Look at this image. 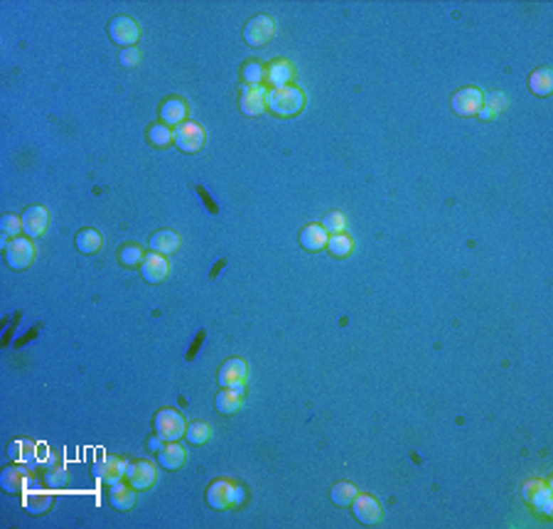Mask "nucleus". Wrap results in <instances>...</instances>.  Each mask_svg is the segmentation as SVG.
I'll list each match as a JSON object with an SVG mask.
<instances>
[{
    "label": "nucleus",
    "instance_id": "nucleus-25",
    "mask_svg": "<svg viewBox=\"0 0 553 529\" xmlns=\"http://www.w3.org/2000/svg\"><path fill=\"white\" fill-rule=\"evenodd\" d=\"M74 244H77V249L81 254H96L101 247H104V237H101L96 229H81L77 234V239H74Z\"/></svg>",
    "mask_w": 553,
    "mask_h": 529
},
{
    "label": "nucleus",
    "instance_id": "nucleus-35",
    "mask_svg": "<svg viewBox=\"0 0 553 529\" xmlns=\"http://www.w3.org/2000/svg\"><path fill=\"white\" fill-rule=\"evenodd\" d=\"M320 225L325 227V232L327 234H344L347 229V220L342 212H327V215L322 217V222Z\"/></svg>",
    "mask_w": 553,
    "mask_h": 529
},
{
    "label": "nucleus",
    "instance_id": "nucleus-14",
    "mask_svg": "<svg viewBox=\"0 0 553 529\" xmlns=\"http://www.w3.org/2000/svg\"><path fill=\"white\" fill-rule=\"evenodd\" d=\"M265 94L268 91L263 86H243L241 96H238V106L246 116H261L265 111Z\"/></svg>",
    "mask_w": 553,
    "mask_h": 529
},
{
    "label": "nucleus",
    "instance_id": "nucleus-3",
    "mask_svg": "<svg viewBox=\"0 0 553 529\" xmlns=\"http://www.w3.org/2000/svg\"><path fill=\"white\" fill-rule=\"evenodd\" d=\"M241 488H236L229 480H214L207 488V503L211 510H229V507L241 503Z\"/></svg>",
    "mask_w": 553,
    "mask_h": 529
},
{
    "label": "nucleus",
    "instance_id": "nucleus-21",
    "mask_svg": "<svg viewBox=\"0 0 553 529\" xmlns=\"http://www.w3.org/2000/svg\"><path fill=\"white\" fill-rule=\"evenodd\" d=\"M108 500H111L113 510H118V512L131 510V507L135 505V488H133V485H126V483H116V485H111V493H108Z\"/></svg>",
    "mask_w": 553,
    "mask_h": 529
},
{
    "label": "nucleus",
    "instance_id": "nucleus-12",
    "mask_svg": "<svg viewBox=\"0 0 553 529\" xmlns=\"http://www.w3.org/2000/svg\"><path fill=\"white\" fill-rule=\"evenodd\" d=\"M47 225H50V212L45 205H32L23 212V232L30 239L42 237L47 232Z\"/></svg>",
    "mask_w": 553,
    "mask_h": 529
},
{
    "label": "nucleus",
    "instance_id": "nucleus-5",
    "mask_svg": "<svg viewBox=\"0 0 553 529\" xmlns=\"http://www.w3.org/2000/svg\"><path fill=\"white\" fill-rule=\"evenodd\" d=\"M5 261L15 271L30 269L32 261H35V244L30 242V237H18L13 242H8V247H5Z\"/></svg>",
    "mask_w": 553,
    "mask_h": 529
},
{
    "label": "nucleus",
    "instance_id": "nucleus-11",
    "mask_svg": "<svg viewBox=\"0 0 553 529\" xmlns=\"http://www.w3.org/2000/svg\"><path fill=\"white\" fill-rule=\"evenodd\" d=\"M155 476H158L155 463L145 461V458H140V461H131L126 468V483L133 485L135 490H150L155 483Z\"/></svg>",
    "mask_w": 553,
    "mask_h": 529
},
{
    "label": "nucleus",
    "instance_id": "nucleus-32",
    "mask_svg": "<svg viewBox=\"0 0 553 529\" xmlns=\"http://www.w3.org/2000/svg\"><path fill=\"white\" fill-rule=\"evenodd\" d=\"M241 76H243V81H246V86H261V81L265 79V69H263V64H258V62H246L243 64Z\"/></svg>",
    "mask_w": 553,
    "mask_h": 529
},
{
    "label": "nucleus",
    "instance_id": "nucleus-6",
    "mask_svg": "<svg viewBox=\"0 0 553 529\" xmlns=\"http://www.w3.org/2000/svg\"><path fill=\"white\" fill-rule=\"evenodd\" d=\"M172 143L182 153H199L204 145V128L199 123L184 121L172 130Z\"/></svg>",
    "mask_w": 553,
    "mask_h": 529
},
{
    "label": "nucleus",
    "instance_id": "nucleus-20",
    "mask_svg": "<svg viewBox=\"0 0 553 529\" xmlns=\"http://www.w3.org/2000/svg\"><path fill=\"white\" fill-rule=\"evenodd\" d=\"M327 239H330V234L325 232V227L317 225V222L307 225L300 232V244L305 252H320V249H325L327 247Z\"/></svg>",
    "mask_w": 553,
    "mask_h": 529
},
{
    "label": "nucleus",
    "instance_id": "nucleus-37",
    "mask_svg": "<svg viewBox=\"0 0 553 529\" xmlns=\"http://www.w3.org/2000/svg\"><path fill=\"white\" fill-rule=\"evenodd\" d=\"M0 227H3V237L18 239L20 234H23V217H18V215H3V220H0Z\"/></svg>",
    "mask_w": 553,
    "mask_h": 529
},
{
    "label": "nucleus",
    "instance_id": "nucleus-36",
    "mask_svg": "<svg viewBox=\"0 0 553 529\" xmlns=\"http://www.w3.org/2000/svg\"><path fill=\"white\" fill-rule=\"evenodd\" d=\"M45 483L50 485V488H67V483H69V473L64 471L62 466H47Z\"/></svg>",
    "mask_w": 553,
    "mask_h": 529
},
{
    "label": "nucleus",
    "instance_id": "nucleus-9",
    "mask_svg": "<svg viewBox=\"0 0 553 529\" xmlns=\"http://www.w3.org/2000/svg\"><path fill=\"white\" fill-rule=\"evenodd\" d=\"M246 379H248V367H246V362H243V359L231 357V359H226V362L221 364L219 384L224 386V389H236V391H241V394H243Z\"/></svg>",
    "mask_w": 553,
    "mask_h": 529
},
{
    "label": "nucleus",
    "instance_id": "nucleus-2",
    "mask_svg": "<svg viewBox=\"0 0 553 529\" xmlns=\"http://www.w3.org/2000/svg\"><path fill=\"white\" fill-rule=\"evenodd\" d=\"M153 426H155V433L160 436L162 441H180L187 431V421L180 411L175 409H160L153 418Z\"/></svg>",
    "mask_w": 553,
    "mask_h": 529
},
{
    "label": "nucleus",
    "instance_id": "nucleus-33",
    "mask_svg": "<svg viewBox=\"0 0 553 529\" xmlns=\"http://www.w3.org/2000/svg\"><path fill=\"white\" fill-rule=\"evenodd\" d=\"M145 259L143 249L135 247V244H126V247H121V252H118V261H121L123 266H140Z\"/></svg>",
    "mask_w": 553,
    "mask_h": 529
},
{
    "label": "nucleus",
    "instance_id": "nucleus-30",
    "mask_svg": "<svg viewBox=\"0 0 553 529\" xmlns=\"http://www.w3.org/2000/svg\"><path fill=\"white\" fill-rule=\"evenodd\" d=\"M357 495H359V493H357L354 485L347 483V480H344V483H337V485H335L332 493H330V498H332V503L337 505V507H347V505H352V500H354Z\"/></svg>",
    "mask_w": 553,
    "mask_h": 529
},
{
    "label": "nucleus",
    "instance_id": "nucleus-31",
    "mask_svg": "<svg viewBox=\"0 0 553 529\" xmlns=\"http://www.w3.org/2000/svg\"><path fill=\"white\" fill-rule=\"evenodd\" d=\"M327 249L332 256H337V259H342V256H349L352 254V239L347 237V234H332V237L327 239Z\"/></svg>",
    "mask_w": 553,
    "mask_h": 529
},
{
    "label": "nucleus",
    "instance_id": "nucleus-28",
    "mask_svg": "<svg viewBox=\"0 0 553 529\" xmlns=\"http://www.w3.org/2000/svg\"><path fill=\"white\" fill-rule=\"evenodd\" d=\"M184 438H187L192 446H204L211 438V426H209L207 421H202V418H197V421H189L187 431H184Z\"/></svg>",
    "mask_w": 553,
    "mask_h": 529
},
{
    "label": "nucleus",
    "instance_id": "nucleus-4",
    "mask_svg": "<svg viewBox=\"0 0 553 529\" xmlns=\"http://www.w3.org/2000/svg\"><path fill=\"white\" fill-rule=\"evenodd\" d=\"M126 468H128V461H123V458L101 456L94 463V468H91V476L104 485H116L121 480H126Z\"/></svg>",
    "mask_w": 553,
    "mask_h": 529
},
{
    "label": "nucleus",
    "instance_id": "nucleus-34",
    "mask_svg": "<svg viewBox=\"0 0 553 529\" xmlns=\"http://www.w3.org/2000/svg\"><path fill=\"white\" fill-rule=\"evenodd\" d=\"M148 140L153 145H158V148H162V145L172 143V128L165 126V123H155V126L148 128Z\"/></svg>",
    "mask_w": 553,
    "mask_h": 529
},
{
    "label": "nucleus",
    "instance_id": "nucleus-24",
    "mask_svg": "<svg viewBox=\"0 0 553 529\" xmlns=\"http://www.w3.org/2000/svg\"><path fill=\"white\" fill-rule=\"evenodd\" d=\"M241 391L236 389H221L219 394H216L214 399V406L219 414H224V416H231V414H236L238 409H241Z\"/></svg>",
    "mask_w": 553,
    "mask_h": 529
},
{
    "label": "nucleus",
    "instance_id": "nucleus-38",
    "mask_svg": "<svg viewBox=\"0 0 553 529\" xmlns=\"http://www.w3.org/2000/svg\"><path fill=\"white\" fill-rule=\"evenodd\" d=\"M121 64L126 69H133L140 64V50H135V47H128V50H121Z\"/></svg>",
    "mask_w": 553,
    "mask_h": 529
},
{
    "label": "nucleus",
    "instance_id": "nucleus-7",
    "mask_svg": "<svg viewBox=\"0 0 553 529\" xmlns=\"http://www.w3.org/2000/svg\"><path fill=\"white\" fill-rule=\"evenodd\" d=\"M108 37L116 42L118 47H133L140 37V27L135 20H131L128 15H118L108 23Z\"/></svg>",
    "mask_w": 553,
    "mask_h": 529
},
{
    "label": "nucleus",
    "instance_id": "nucleus-15",
    "mask_svg": "<svg viewBox=\"0 0 553 529\" xmlns=\"http://www.w3.org/2000/svg\"><path fill=\"white\" fill-rule=\"evenodd\" d=\"M140 274H143V278L148 283H160L165 281L167 274H170V264H167V259L162 254H148L143 259V264H140Z\"/></svg>",
    "mask_w": 553,
    "mask_h": 529
},
{
    "label": "nucleus",
    "instance_id": "nucleus-29",
    "mask_svg": "<svg viewBox=\"0 0 553 529\" xmlns=\"http://www.w3.org/2000/svg\"><path fill=\"white\" fill-rule=\"evenodd\" d=\"M529 505L534 507V510H539L541 515L551 517L553 515V498H551V488L546 483H541V488L536 490L534 495H531Z\"/></svg>",
    "mask_w": 553,
    "mask_h": 529
},
{
    "label": "nucleus",
    "instance_id": "nucleus-16",
    "mask_svg": "<svg viewBox=\"0 0 553 529\" xmlns=\"http://www.w3.org/2000/svg\"><path fill=\"white\" fill-rule=\"evenodd\" d=\"M27 485H30V476H27V471L20 466H8L3 471V476H0V488L10 495L23 493Z\"/></svg>",
    "mask_w": 553,
    "mask_h": 529
},
{
    "label": "nucleus",
    "instance_id": "nucleus-27",
    "mask_svg": "<svg viewBox=\"0 0 553 529\" xmlns=\"http://www.w3.org/2000/svg\"><path fill=\"white\" fill-rule=\"evenodd\" d=\"M52 495L45 493V490H35V493H27L25 495V510L30 515H45L47 510L52 507Z\"/></svg>",
    "mask_w": 553,
    "mask_h": 529
},
{
    "label": "nucleus",
    "instance_id": "nucleus-23",
    "mask_svg": "<svg viewBox=\"0 0 553 529\" xmlns=\"http://www.w3.org/2000/svg\"><path fill=\"white\" fill-rule=\"evenodd\" d=\"M290 76H293V64L285 62V59H278V62H273L268 69H265V79H268V84L273 86V89L288 86Z\"/></svg>",
    "mask_w": 553,
    "mask_h": 529
},
{
    "label": "nucleus",
    "instance_id": "nucleus-19",
    "mask_svg": "<svg viewBox=\"0 0 553 529\" xmlns=\"http://www.w3.org/2000/svg\"><path fill=\"white\" fill-rule=\"evenodd\" d=\"M184 116H187V103H184L182 99L172 96V99L162 101V106H160V123L177 128L180 123H184Z\"/></svg>",
    "mask_w": 553,
    "mask_h": 529
},
{
    "label": "nucleus",
    "instance_id": "nucleus-13",
    "mask_svg": "<svg viewBox=\"0 0 553 529\" xmlns=\"http://www.w3.org/2000/svg\"><path fill=\"white\" fill-rule=\"evenodd\" d=\"M352 512H354V517L362 522V525L372 527V525H379V520H381V505H379L376 498H372V495H357L354 500H352Z\"/></svg>",
    "mask_w": 553,
    "mask_h": 529
},
{
    "label": "nucleus",
    "instance_id": "nucleus-10",
    "mask_svg": "<svg viewBox=\"0 0 553 529\" xmlns=\"http://www.w3.org/2000/svg\"><path fill=\"white\" fill-rule=\"evenodd\" d=\"M482 103H485V94H482L477 86H463V89L453 96L450 106H453V111L458 113V116L468 118V116H477V111L482 108Z\"/></svg>",
    "mask_w": 553,
    "mask_h": 529
},
{
    "label": "nucleus",
    "instance_id": "nucleus-18",
    "mask_svg": "<svg viewBox=\"0 0 553 529\" xmlns=\"http://www.w3.org/2000/svg\"><path fill=\"white\" fill-rule=\"evenodd\" d=\"M184 461H187V453H184V448L180 443H175V441L165 443L158 451V466L165 468V471H180Z\"/></svg>",
    "mask_w": 553,
    "mask_h": 529
},
{
    "label": "nucleus",
    "instance_id": "nucleus-22",
    "mask_svg": "<svg viewBox=\"0 0 553 529\" xmlns=\"http://www.w3.org/2000/svg\"><path fill=\"white\" fill-rule=\"evenodd\" d=\"M37 451L40 448H37V443H32V441L15 438L8 448V456H10V461H15V463H27V466H32V463L37 461Z\"/></svg>",
    "mask_w": 553,
    "mask_h": 529
},
{
    "label": "nucleus",
    "instance_id": "nucleus-26",
    "mask_svg": "<svg viewBox=\"0 0 553 529\" xmlns=\"http://www.w3.org/2000/svg\"><path fill=\"white\" fill-rule=\"evenodd\" d=\"M529 89L534 91L536 96H549L553 91V74L549 67L536 69L534 74L529 76Z\"/></svg>",
    "mask_w": 553,
    "mask_h": 529
},
{
    "label": "nucleus",
    "instance_id": "nucleus-39",
    "mask_svg": "<svg viewBox=\"0 0 553 529\" xmlns=\"http://www.w3.org/2000/svg\"><path fill=\"white\" fill-rule=\"evenodd\" d=\"M487 106H492V108H495L497 113H500L502 108L507 106V99H504L502 94H495V96H490V103H487Z\"/></svg>",
    "mask_w": 553,
    "mask_h": 529
},
{
    "label": "nucleus",
    "instance_id": "nucleus-17",
    "mask_svg": "<svg viewBox=\"0 0 553 529\" xmlns=\"http://www.w3.org/2000/svg\"><path fill=\"white\" fill-rule=\"evenodd\" d=\"M180 244H182L180 234H177V232H172V229H160V232L150 234V242H148V247L153 249L155 254H162V256H167V254L177 252V249H180Z\"/></svg>",
    "mask_w": 553,
    "mask_h": 529
},
{
    "label": "nucleus",
    "instance_id": "nucleus-8",
    "mask_svg": "<svg viewBox=\"0 0 553 529\" xmlns=\"http://www.w3.org/2000/svg\"><path fill=\"white\" fill-rule=\"evenodd\" d=\"M273 32H275L273 20H270L268 15H256V18H251L246 25H243V40H246V45H251V47H263L265 42H270Z\"/></svg>",
    "mask_w": 553,
    "mask_h": 529
},
{
    "label": "nucleus",
    "instance_id": "nucleus-1",
    "mask_svg": "<svg viewBox=\"0 0 553 529\" xmlns=\"http://www.w3.org/2000/svg\"><path fill=\"white\" fill-rule=\"evenodd\" d=\"M265 108L273 111L275 116H295L305 108V94H302L297 86H278V89H270L265 94Z\"/></svg>",
    "mask_w": 553,
    "mask_h": 529
},
{
    "label": "nucleus",
    "instance_id": "nucleus-40",
    "mask_svg": "<svg viewBox=\"0 0 553 529\" xmlns=\"http://www.w3.org/2000/svg\"><path fill=\"white\" fill-rule=\"evenodd\" d=\"M162 446H165V443H162V438H160V436H158V433H155V436H153V438H150V441H148V448H150V451H153V453H158V451L162 448Z\"/></svg>",
    "mask_w": 553,
    "mask_h": 529
}]
</instances>
